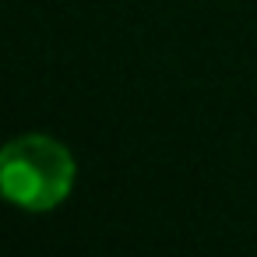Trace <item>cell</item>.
Here are the masks:
<instances>
[{
  "mask_svg": "<svg viewBox=\"0 0 257 257\" xmlns=\"http://www.w3.org/2000/svg\"><path fill=\"white\" fill-rule=\"evenodd\" d=\"M0 187L15 208L53 211L74 187V159L57 138L22 134L0 152Z\"/></svg>",
  "mask_w": 257,
  "mask_h": 257,
  "instance_id": "cell-1",
  "label": "cell"
}]
</instances>
